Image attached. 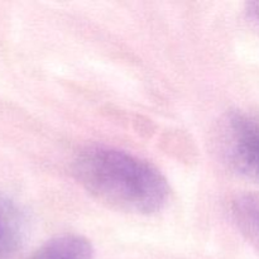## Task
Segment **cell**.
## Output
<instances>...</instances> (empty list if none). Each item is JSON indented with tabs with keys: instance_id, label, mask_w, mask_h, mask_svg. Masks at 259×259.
<instances>
[{
	"instance_id": "6da1fadb",
	"label": "cell",
	"mask_w": 259,
	"mask_h": 259,
	"mask_svg": "<svg viewBox=\"0 0 259 259\" xmlns=\"http://www.w3.org/2000/svg\"><path fill=\"white\" fill-rule=\"evenodd\" d=\"M73 174L91 196L119 211L154 214L168 201V182L159 169L121 149L86 147L73 161Z\"/></svg>"
},
{
	"instance_id": "7a4b0ae2",
	"label": "cell",
	"mask_w": 259,
	"mask_h": 259,
	"mask_svg": "<svg viewBox=\"0 0 259 259\" xmlns=\"http://www.w3.org/2000/svg\"><path fill=\"white\" fill-rule=\"evenodd\" d=\"M218 144L233 169L259 182V121L233 111L224 116Z\"/></svg>"
},
{
	"instance_id": "3957f363",
	"label": "cell",
	"mask_w": 259,
	"mask_h": 259,
	"mask_svg": "<svg viewBox=\"0 0 259 259\" xmlns=\"http://www.w3.org/2000/svg\"><path fill=\"white\" fill-rule=\"evenodd\" d=\"M28 259H95L91 243L77 234L52 238Z\"/></svg>"
},
{
	"instance_id": "277c9868",
	"label": "cell",
	"mask_w": 259,
	"mask_h": 259,
	"mask_svg": "<svg viewBox=\"0 0 259 259\" xmlns=\"http://www.w3.org/2000/svg\"><path fill=\"white\" fill-rule=\"evenodd\" d=\"M232 217L245 239L259 250V192H243L235 196Z\"/></svg>"
},
{
	"instance_id": "5b68a950",
	"label": "cell",
	"mask_w": 259,
	"mask_h": 259,
	"mask_svg": "<svg viewBox=\"0 0 259 259\" xmlns=\"http://www.w3.org/2000/svg\"><path fill=\"white\" fill-rule=\"evenodd\" d=\"M15 244V222L5 205L0 201V257Z\"/></svg>"
},
{
	"instance_id": "8992f818",
	"label": "cell",
	"mask_w": 259,
	"mask_h": 259,
	"mask_svg": "<svg viewBox=\"0 0 259 259\" xmlns=\"http://www.w3.org/2000/svg\"><path fill=\"white\" fill-rule=\"evenodd\" d=\"M247 12L250 17L259 20V3H249L247 8Z\"/></svg>"
}]
</instances>
